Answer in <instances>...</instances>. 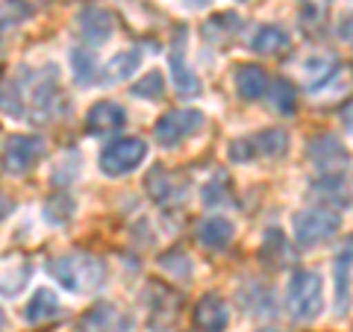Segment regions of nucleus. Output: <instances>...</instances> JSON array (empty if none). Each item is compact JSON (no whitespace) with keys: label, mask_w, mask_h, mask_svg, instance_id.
<instances>
[{"label":"nucleus","mask_w":353,"mask_h":332,"mask_svg":"<svg viewBox=\"0 0 353 332\" xmlns=\"http://www.w3.org/2000/svg\"><path fill=\"white\" fill-rule=\"evenodd\" d=\"M139 65H141V50L139 48L121 50V53H115V56L106 62V68L101 71V83H106V85L124 83V80H130V74L139 71Z\"/></svg>","instance_id":"19"},{"label":"nucleus","mask_w":353,"mask_h":332,"mask_svg":"<svg viewBox=\"0 0 353 332\" xmlns=\"http://www.w3.org/2000/svg\"><path fill=\"white\" fill-rule=\"evenodd\" d=\"M48 273L71 294H92L106 280V264L92 253H65L48 262Z\"/></svg>","instance_id":"1"},{"label":"nucleus","mask_w":353,"mask_h":332,"mask_svg":"<svg viewBox=\"0 0 353 332\" xmlns=\"http://www.w3.org/2000/svg\"><path fill=\"white\" fill-rule=\"evenodd\" d=\"M159 268L165 273H171L174 280H189L192 276V259H189V253L185 250L174 247V250H165L159 256Z\"/></svg>","instance_id":"29"},{"label":"nucleus","mask_w":353,"mask_h":332,"mask_svg":"<svg viewBox=\"0 0 353 332\" xmlns=\"http://www.w3.org/2000/svg\"><path fill=\"white\" fill-rule=\"evenodd\" d=\"M41 156H44V141L39 136L15 132V136H9L3 141V171L12 176L27 174Z\"/></svg>","instance_id":"8"},{"label":"nucleus","mask_w":353,"mask_h":332,"mask_svg":"<svg viewBox=\"0 0 353 332\" xmlns=\"http://www.w3.org/2000/svg\"><path fill=\"white\" fill-rule=\"evenodd\" d=\"M212 0H183V6L185 9H203V6H209Z\"/></svg>","instance_id":"39"},{"label":"nucleus","mask_w":353,"mask_h":332,"mask_svg":"<svg viewBox=\"0 0 353 332\" xmlns=\"http://www.w3.org/2000/svg\"><path fill=\"white\" fill-rule=\"evenodd\" d=\"M148 194L157 200L159 206H174V203H183L185 194H189V183L185 176H176V174H168L165 168H153L148 174Z\"/></svg>","instance_id":"10"},{"label":"nucleus","mask_w":353,"mask_h":332,"mask_svg":"<svg viewBox=\"0 0 353 332\" xmlns=\"http://www.w3.org/2000/svg\"><path fill=\"white\" fill-rule=\"evenodd\" d=\"M239 297H241V303H245V312L256 315V318L274 315V294L265 289V285L253 282V285H248V289H241Z\"/></svg>","instance_id":"23"},{"label":"nucleus","mask_w":353,"mask_h":332,"mask_svg":"<svg viewBox=\"0 0 353 332\" xmlns=\"http://www.w3.org/2000/svg\"><path fill=\"white\" fill-rule=\"evenodd\" d=\"M27 280H30V264H21L18 273H9V276L0 280V294H3V297L21 294V291H24V285H27Z\"/></svg>","instance_id":"33"},{"label":"nucleus","mask_w":353,"mask_h":332,"mask_svg":"<svg viewBox=\"0 0 353 332\" xmlns=\"http://www.w3.org/2000/svg\"><path fill=\"white\" fill-rule=\"evenodd\" d=\"M268 74L259 65H239L236 68V92L241 101H259V97L268 94Z\"/></svg>","instance_id":"17"},{"label":"nucleus","mask_w":353,"mask_h":332,"mask_svg":"<svg viewBox=\"0 0 353 332\" xmlns=\"http://www.w3.org/2000/svg\"><path fill=\"white\" fill-rule=\"evenodd\" d=\"M59 315H62V303L50 289H36V294L30 297V303L24 309L27 324H48V320L59 318Z\"/></svg>","instance_id":"18"},{"label":"nucleus","mask_w":353,"mask_h":332,"mask_svg":"<svg viewBox=\"0 0 353 332\" xmlns=\"http://www.w3.org/2000/svg\"><path fill=\"white\" fill-rule=\"evenodd\" d=\"M285 306L294 320H315L324 309V280L318 271H294L285 291Z\"/></svg>","instance_id":"2"},{"label":"nucleus","mask_w":353,"mask_h":332,"mask_svg":"<svg viewBox=\"0 0 353 332\" xmlns=\"http://www.w3.org/2000/svg\"><path fill=\"white\" fill-rule=\"evenodd\" d=\"M253 145H256V150L265 153V156L277 159V156H283V153L289 150V136H285L280 127H271V129L256 132V136H253Z\"/></svg>","instance_id":"26"},{"label":"nucleus","mask_w":353,"mask_h":332,"mask_svg":"<svg viewBox=\"0 0 353 332\" xmlns=\"http://www.w3.org/2000/svg\"><path fill=\"white\" fill-rule=\"evenodd\" d=\"M185 41H189V30L176 27L174 44H171V80H174V92L180 97H194V94H201V80H197V74L189 68Z\"/></svg>","instance_id":"9"},{"label":"nucleus","mask_w":353,"mask_h":332,"mask_svg":"<svg viewBox=\"0 0 353 332\" xmlns=\"http://www.w3.org/2000/svg\"><path fill=\"white\" fill-rule=\"evenodd\" d=\"M306 156L321 176H336V174L345 171L347 162H350L347 147L341 145V138L333 136V132H324V136H315L312 141H309Z\"/></svg>","instance_id":"7"},{"label":"nucleus","mask_w":353,"mask_h":332,"mask_svg":"<svg viewBox=\"0 0 353 332\" xmlns=\"http://www.w3.org/2000/svg\"><path fill=\"white\" fill-rule=\"evenodd\" d=\"M268 101L271 106L277 109L280 115H292L297 109V94H294V85L289 80H274L268 85Z\"/></svg>","instance_id":"27"},{"label":"nucleus","mask_w":353,"mask_h":332,"mask_svg":"<svg viewBox=\"0 0 353 332\" xmlns=\"http://www.w3.org/2000/svg\"><path fill=\"white\" fill-rule=\"evenodd\" d=\"M71 65H74V83L77 85H94V83H101V68H97V62H94V53L92 50H83V48H74L71 50Z\"/></svg>","instance_id":"24"},{"label":"nucleus","mask_w":353,"mask_h":332,"mask_svg":"<svg viewBox=\"0 0 353 332\" xmlns=\"http://www.w3.org/2000/svg\"><path fill=\"white\" fill-rule=\"evenodd\" d=\"M12 209H15V203L0 194V220H6V215H12Z\"/></svg>","instance_id":"36"},{"label":"nucleus","mask_w":353,"mask_h":332,"mask_svg":"<svg viewBox=\"0 0 353 332\" xmlns=\"http://www.w3.org/2000/svg\"><path fill=\"white\" fill-rule=\"evenodd\" d=\"M130 329V320L124 312H118L115 306L101 303L80 318L77 324V332H127Z\"/></svg>","instance_id":"11"},{"label":"nucleus","mask_w":353,"mask_h":332,"mask_svg":"<svg viewBox=\"0 0 353 332\" xmlns=\"http://www.w3.org/2000/svg\"><path fill=\"white\" fill-rule=\"evenodd\" d=\"M77 30H80L83 41L88 44H106L112 39V15L101 6H85L80 15H77Z\"/></svg>","instance_id":"12"},{"label":"nucleus","mask_w":353,"mask_h":332,"mask_svg":"<svg viewBox=\"0 0 353 332\" xmlns=\"http://www.w3.org/2000/svg\"><path fill=\"white\" fill-rule=\"evenodd\" d=\"M203 112H197V109H171V112H165L157 127H153V138H157V145L162 147H174L180 145V141L192 138L197 129H203Z\"/></svg>","instance_id":"6"},{"label":"nucleus","mask_w":353,"mask_h":332,"mask_svg":"<svg viewBox=\"0 0 353 332\" xmlns=\"http://www.w3.org/2000/svg\"><path fill=\"white\" fill-rule=\"evenodd\" d=\"M148 159V145L141 138H115L101 150V171L106 176H127Z\"/></svg>","instance_id":"5"},{"label":"nucleus","mask_w":353,"mask_h":332,"mask_svg":"<svg viewBox=\"0 0 353 332\" xmlns=\"http://www.w3.org/2000/svg\"><path fill=\"white\" fill-rule=\"evenodd\" d=\"M350 273H353V241H347L336 253V300L341 312L350 303Z\"/></svg>","instance_id":"20"},{"label":"nucleus","mask_w":353,"mask_h":332,"mask_svg":"<svg viewBox=\"0 0 353 332\" xmlns=\"http://www.w3.org/2000/svg\"><path fill=\"white\" fill-rule=\"evenodd\" d=\"M236 30H239V15L224 12V15H215V18L206 21V24H203V36L209 41H224L230 32H236Z\"/></svg>","instance_id":"31"},{"label":"nucleus","mask_w":353,"mask_h":332,"mask_svg":"<svg viewBox=\"0 0 353 332\" xmlns=\"http://www.w3.org/2000/svg\"><path fill=\"white\" fill-rule=\"evenodd\" d=\"M132 97H141V101H159V97L165 94V80L159 71H150L145 74L139 83H132Z\"/></svg>","instance_id":"32"},{"label":"nucleus","mask_w":353,"mask_h":332,"mask_svg":"<svg viewBox=\"0 0 353 332\" xmlns=\"http://www.w3.org/2000/svg\"><path fill=\"white\" fill-rule=\"evenodd\" d=\"M74 212H77V203H74V197L68 191L50 194L48 200H44V206H41V215H44V220H48L50 227L68 224V220L74 218Z\"/></svg>","instance_id":"22"},{"label":"nucleus","mask_w":353,"mask_h":332,"mask_svg":"<svg viewBox=\"0 0 353 332\" xmlns=\"http://www.w3.org/2000/svg\"><path fill=\"white\" fill-rule=\"evenodd\" d=\"M194 324L201 332H224L230 324V309L218 294H203L194 306Z\"/></svg>","instance_id":"14"},{"label":"nucleus","mask_w":353,"mask_h":332,"mask_svg":"<svg viewBox=\"0 0 353 332\" xmlns=\"http://www.w3.org/2000/svg\"><path fill=\"white\" fill-rule=\"evenodd\" d=\"M0 112L12 115V118H24L27 115L21 83H12V80H3V76H0Z\"/></svg>","instance_id":"25"},{"label":"nucleus","mask_w":353,"mask_h":332,"mask_svg":"<svg viewBox=\"0 0 353 332\" xmlns=\"http://www.w3.org/2000/svg\"><path fill=\"white\" fill-rule=\"evenodd\" d=\"M3 326H6V315H3V309H0V332H3Z\"/></svg>","instance_id":"40"},{"label":"nucleus","mask_w":353,"mask_h":332,"mask_svg":"<svg viewBox=\"0 0 353 332\" xmlns=\"http://www.w3.org/2000/svg\"><path fill=\"white\" fill-rule=\"evenodd\" d=\"M21 92H27L24 101H32V118L48 121L59 112L62 92L57 83V65H44L41 71H30L21 76Z\"/></svg>","instance_id":"3"},{"label":"nucleus","mask_w":353,"mask_h":332,"mask_svg":"<svg viewBox=\"0 0 353 332\" xmlns=\"http://www.w3.org/2000/svg\"><path fill=\"white\" fill-rule=\"evenodd\" d=\"M309 197L321 206H333V209H347L353 203V197L347 191V183L341 180V174L336 176H321L318 183H312L309 188Z\"/></svg>","instance_id":"16"},{"label":"nucleus","mask_w":353,"mask_h":332,"mask_svg":"<svg viewBox=\"0 0 353 332\" xmlns=\"http://www.w3.org/2000/svg\"><path fill=\"white\" fill-rule=\"evenodd\" d=\"M339 36H341V39H350V41H353V15H347V18H345V27L339 30Z\"/></svg>","instance_id":"38"},{"label":"nucleus","mask_w":353,"mask_h":332,"mask_svg":"<svg viewBox=\"0 0 353 332\" xmlns=\"http://www.w3.org/2000/svg\"><path fill=\"white\" fill-rule=\"evenodd\" d=\"M124 124H127V112L115 101L94 103L85 115V127H88L92 136H109V132H118Z\"/></svg>","instance_id":"13"},{"label":"nucleus","mask_w":353,"mask_h":332,"mask_svg":"<svg viewBox=\"0 0 353 332\" xmlns=\"http://www.w3.org/2000/svg\"><path fill=\"white\" fill-rule=\"evenodd\" d=\"M292 229L301 247H315L341 229V215H336L333 209H306L292 218Z\"/></svg>","instance_id":"4"},{"label":"nucleus","mask_w":353,"mask_h":332,"mask_svg":"<svg viewBox=\"0 0 353 332\" xmlns=\"http://www.w3.org/2000/svg\"><path fill=\"white\" fill-rule=\"evenodd\" d=\"M77 165H80V159H77V153H68V156H65V162H62V165H57V171H53V183H57V185L71 183L74 176H77Z\"/></svg>","instance_id":"35"},{"label":"nucleus","mask_w":353,"mask_h":332,"mask_svg":"<svg viewBox=\"0 0 353 332\" xmlns=\"http://www.w3.org/2000/svg\"><path fill=\"white\" fill-rule=\"evenodd\" d=\"M233 236H236V227L224 215H209L197 224V241L209 250H227Z\"/></svg>","instance_id":"15"},{"label":"nucleus","mask_w":353,"mask_h":332,"mask_svg":"<svg viewBox=\"0 0 353 332\" xmlns=\"http://www.w3.org/2000/svg\"><path fill=\"white\" fill-rule=\"evenodd\" d=\"M341 121H345V127L353 132V101H350L345 109H341Z\"/></svg>","instance_id":"37"},{"label":"nucleus","mask_w":353,"mask_h":332,"mask_svg":"<svg viewBox=\"0 0 353 332\" xmlns=\"http://www.w3.org/2000/svg\"><path fill=\"white\" fill-rule=\"evenodd\" d=\"M289 44H292L289 32L283 27H274V24L259 27V32L253 36V50L262 53V56H280V53L289 50Z\"/></svg>","instance_id":"21"},{"label":"nucleus","mask_w":353,"mask_h":332,"mask_svg":"<svg viewBox=\"0 0 353 332\" xmlns=\"http://www.w3.org/2000/svg\"><path fill=\"white\" fill-rule=\"evenodd\" d=\"M262 259L268 264H285V259H289V241H285V236L280 229H268L265 232V241H262Z\"/></svg>","instance_id":"28"},{"label":"nucleus","mask_w":353,"mask_h":332,"mask_svg":"<svg viewBox=\"0 0 353 332\" xmlns=\"http://www.w3.org/2000/svg\"><path fill=\"white\" fill-rule=\"evenodd\" d=\"M227 153H230V159L233 162H250L259 150H256V145H253V138H236Z\"/></svg>","instance_id":"34"},{"label":"nucleus","mask_w":353,"mask_h":332,"mask_svg":"<svg viewBox=\"0 0 353 332\" xmlns=\"http://www.w3.org/2000/svg\"><path fill=\"white\" fill-rule=\"evenodd\" d=\"M30 15H32V6L27 0H0V32L18 27Z\"/></svg>","instance_id":"30"}]
</instances>
